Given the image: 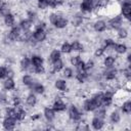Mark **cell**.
I'll list each match as a JSON object with an SVG mask.
<instances>
[{
  "label": "cell",
  "instance_id": "1",
  "mask_svg": "<svg viewBox=\"0 0 131 131\" xmlns=\"http://www.w3.org/2000/svg\"><path fill=\"white\" fill-rule=\"evenodd\" d=\"M33 37H34V39H35L36 41L41 42V41H44V40H45V38H46V34H45V32H44L43 29H39V28H37V30H36L35 33L33 34Z\"/></svg>",
  "mask_w": 131,
  "mask_h": 131
},
{
  "label": "cell",
  "instance_id": "2",
  "mask_svg": "<svg viewBox=\"0 0 131 131\" xmlns=\"http://www.w3.org/2000/svg\"><path fill=\"white\" fill-rule=\"evenodd\" d=\"M122 11H123V14L127 18L130 17V14H131V0H125V2L123 4V7H122Z\"/></svg>",
  "mask_w": 131,
  "mask_h": 131
},
{
  "label": "cell",
  "instance_id": "3",
  "mask_svg": "<svg viewBox=\"0 0 131 131\" xmlns=\"http://www.w3.org/2000/svg\"><path fill=\"white\" fill-rule=\"evenodd\" d=\"M3 126H4V128H5L6 130H11V129H13L14 126H15V119L10 118V117H7V118L4 120V122H3Z\"/></svg>",
  "mask_w": 131,
  "mask_h": 131
},
{
  "label": "cell",
  "instance_id": "4",
  "mask_svg": "<svg viewBox=\"0 0 131 131\" xmlns=\"http://www.w3.org/2000/svg\"><path fill=\"white\" fill-rule=\"evenodd\" d=\"M95 108H97V105H96V103L94 102L93 99H87L84 102V110L85 111L90 112V111H94Z\"/></svg>",
  "mask_w": 131,
  "mask_h": 131
},
{
  "label": "cell",
  "instance_id": "5",
  "mask_svg": "<svg viewBox=\"0 0 131 131\" xmlns=\"http://www.w3.org/2000/svg\"><path fill=\"white\" fill-rule=\"evenodd\" d=\"M69 115H70L71 119H73V120H79V119L81 118L80 113L78 112V110H77L74 105H72V106L70 107V110H69Z\"/></svg>",
  "mask_w": 131,
  "mask_h": 131
},
{
  "label": "cell",
  "instance_id": "6",
  "mask_svg": "<svg viewBox=\"0 0 131 131\" xmlns=\"http://www.w3.org/2000/svg\"><path fill=\"white\" fill-rule=\"evenodd\" d=\"M92 126L94 129L98 130V129H101L102 126H103V122H102V119L98 118V117H95L93 120H92Z\"/></svg>",
  "mask_w": 131,
  "mask_h": 131
},
{
  "label": "cell",
  "instance_id": "7",
  "mask_svg": "<svg viewBox=\"0 0 131 131\" xmlns=\"http://www.w3.org/2000/svg\"><path fill=\"white\" fill-rule=\"evenodd\" d=\"M67 25H68V20H67L66 18L61 17V16H59V17L57 18V20L55 21V24H54V26H55L56 28H58V29H62V28H64Z\"/></svg>",
  "mask_w": 131,
  "mask_h": 131
},
{
  "label": "cell",
  "instance_id": "8",
  "mask_svg": "<svg viewBox=\"0 0 131 131\" xmlns=\"http://www.w3.org/2000/svg\"><path fill=\"white\" fill-rule=\"evenodd\" d=\"M53 110L54 111H57V112H60V111H63L66 110V104L61 101V100H56L53 104Z\"/></svg>",
  "mask_w": 131,
  "mask_h": 131
},
{
  "label": "cell",
  "instance_id": "9",
  "mask_svg": "<svg viewBox=\"0 0 131 131\" xmlns=\"http://www.w3.org/2000/svg\"><path fill=\"white\" fill-rule=\"evenodd\" d=\"M44 115H45V118H46L48 121H51V120H53V118H54V110L49 108V107H46V108L44 110Z\"/></svg>",
  "mask_w": 131,
  "mask_h": 131
},
{
  "label": "cell",
  "instance_id": "10",
  "mask_svg": "<svg viewBox=\"0 0 131 131\" xmlns=\"http://www.w3.org/2000/svg\"><path fill=\"white\" fill-rule=\"evenodd\" d=\"M105 23L103 21V20H98V21H96L95 23V25H94V29H95V31H97V32H102V31H104L105 30Z\"/></svg>",
  "mask_w": 131,
  "mask_h": 131
},
{
  "label": "cell",
  "instance_id": "11",
  "mask_svg": "<svg viewBox=\"0 0 131 131\" xmlns=\"http://www.w3.org/2000/svg\"><path fill=\"white\" fill-rule=\"evenodd\" d=\"M19 35H20L19 29H18V28H13V29L10 31V33H9V38H10L11 40H16V39L19 37Z\"/></svg>",
  "mask_w": 131,
  "mask_h": 131
},
{
  "label": "cell",
  "instance_id": "12",
  "mask_svg": "<svg viewBox=\"0 0 131 131\" xmlns=\"http://www.w3.org/2000/svg\"><path fill=\"white\" fill-rule=\"evenodd\" d=\"M4 21H5V25H6V26L11 27V26L13 25V23H14V17H13V15L10 14V13H7V14L5 15V17H4Z\"/></svg>",
  "mask_w": 131,
  "mask_h": 131
},
{
  "label": "cell",
  "instance_id": "13",
  "mask_svg": "<svg viewBox=\"0 0 131 131\" xmlns=\"http://www.w3.org/2000/svg\"><path fill=\"white\" fill-rule=\"evenodd\" d=\"M110 25H111L112 28L118 29V28L120 27V25H121V17H120V16H117V17L111 19V20H110Z\"/></svg>",
  "mask_w": 131,
  "mask_h": 131
},
{
  "label": "cell",
  "instance_id": "14",
  "mask_svg": "<svg viewBox=\"0 0 131 131\" xmlns=\"http://www.w3.org/2000/svg\"><path fill=\"white\" fill-rule=\"evenodd\" d=\"M92 99L94 100V102L96 103V105H97V107H98V106H100V105L102 104V101H103V94H102V93H98V94L94 95V97H93Z\"/></svg>",
  "mask_w": 131,
  "mask_h": 131
},
{
  "label": "cell",
  "instance_id": "15",
  "mask_svg": "<svg viewBox=\"0 0 131 131\" xmlns=\"http://www.w3.org/2000/svg\"><path fill=\"white\" fill-rule=\"evenodd\" d=\"M55 87L58 89V90H61V91H64L66 88H67V84L63 80H57L55 82Z\"/></svg>",
  "mask_w": 131,
  "mask_h": 131
},
{
  "label": "cell",
  "instance_id": "16",
  "mask_svg": "<svg viewBox=\"0 0 131 131\" xmlns=\"http://www.w3.org/2000/svg\"><path fill=\"white\" fill-rule=\"evenodd\" d=\"M4 88L5 89H7V90H10V89H13L14 88V82H13V80L12 79H7V80H5V82H4Z\"/></svg>",
  "mask_w": 131,
  "mask_h": 131
},
{
  "label": "cell",
  "instance_id": "17",
  "mask_svg": "<svg viewBox=\"0 0 131 131\" xmlns=\"http://www.w3.org/2000/svg\"><path fill=\"white\" fill-rule=\"evenodd\" d=\"M31 26H32L31 19H26V20H23V21L20 23V28H21L23 30H25V31H28V30L31 28Z\"/></svg>",
  "mask_w": 131,
  "mask_h": 131
},
{
  "label": "cell",
  "instance_id": "18",
  "mask_svg": "<svg viewBox=\"0 0 131 131\" xmlns=\"http://www.w3.org/2000/svg\"><path fill=\"white\" fill-rule=\"evenodd\" d=\"M71 46H72V50H75V51H81V50H83V45L80 42H78V41H74L71 44Z\"/></svg>",
  "mask_w": 131,
  "mask_h": 131
},
{
  "label": "cell",
  "instance_id": "19",
  "mask_svg": "<svg viewBox=\"0 0 131 131\" xmlns=\"http://www.w3.org/2000/svg\"><path fill=\"white\" fill-rule=\"evenodd\" d=\"M116 73H117V71L114 70V69H112V70L106 71V72L104 73V76H105V78H106L107 80H112V79H114V78L116 77Z\"/></svg>",
  "mask_w": 131,
  "mask_h": 131
},
{
  "label": "cell",
  "instance_id": "20",
  "mask_svg": "<svg viewBox=\"0 0 131 131\" xmlns=\"http://www.w3.org/2000/svg\"><path fill=\"white\" fill-rule=\"evenodd\" d=\"M86 77H87V74H86L85 71H78L77 76H76V78H77V80L79 82H84V80L86 79Z\"/></svg>",
  "mask_w": 131,
  "mask_h": 131
},
{
  "label": "cell",
  "instance_id": "21",
  "mask_svg": "<svg viewBox=\"0 0 131 131\" xmlns=\"http://www.w3.org/2000/svg\"><path fill=\"white\" fill-rule=\"evenodd\" d=\"M32 63H33L34 67L42 66V63H43V59H42L40 56H33V57H32Z\"/></svg>",
  "mask_w": 131,
  "mask_h": 131
},
{
  "label": "cell",
  "instance_id": "22",
  "mask_svg": "<svg viewBox=\"0 0 131 131\" xmlns=\"http://www.w3.org/2000/svg\"><path fill=\"white\" fill-rule=\"evenodd\" d=\"M62 66H63V63H62V61L60 60V58L57 59V60H55V61H53V69H54V71H56V72L60 71V70L62 69Z\"/></svg>",
  "mask_w": 131,
  "mask_h": 131
},
{
  "label": "cell",
  "instance_id": "23",
  "mask_svg": "<svg viewBox=\"0 0 131 131\" xmlns=\"http://www.w3.org/2000/svg\"><path fill=\"white\" fill-rule=\"evenodd\" d=\"M59 58H60V52L59 51L54 50V51L51 52V54H50V60L52 62L55 61V60H57V59H59Z\"/></svg>",
  "mask_w": 131,
  "mask_h": 131
},
{
  "label": "cell",
  "instance_id": "24",
  "mask_svg": "<svg viewBox=\"0 0 131 131\" xmlns=\"http://www.w3.org/2000/svg\"><path fill=\"white\" fill-rule=\"evenodd\" d=\"M23 82H24V84L25 85H28V86H32L33 84H34V80H33V78L31 77V76H25L24 78H23Z\"/></svg>",
  "mask_w": 131,
  "mask_h": 131
},
{
  "label": "cell",
  "instance_id": "25",
  "mask_svg": "<svg viewBox=\"0 0 131 131\" xmlns=\"http://www.w3.org/2000/svg\"><path fill=\"white\" fill-rule=\"evenodd\" d=\"M27 103L30 105V106H34L35 103H36V96L34 94H30L27 98Z\"/></svg>",
  "mask_w": 131,
  "mask_h": 131
},
{
  "label": "cell",
  "instance_id": "26",
  "mask_svg": "<svg viewBox=\"0 0 131 131\" xmlns=\"http://www.w3.org/2000/svg\"><path fill=\"white\" fill-rule=\"evenodd\" d=\"M114 48L116 49V51L118 53H124V52H126V49H127L126 46L123 45V44H116Z\"/></svg>",
  "mask_w": 131,
  "mask_h": 131
},
{
  "label": "cell",
  "instance_id": "27",
  "mask_svg": "<svg viewBox=\"0 0 131 131\" xmlns=\"http://www.w3.org/2000/svg\"><path fill=\"white\" fill-rule=\"evenodd\" d=\"M61 51L64 52V53H69V52H71V51H72V46H71V44L68 43V42L63 43L62 46H61Z\"/></svg>",
  "mask_w": 131,
  "mask_h": 131
},
{
  "label": "cell",
  "instance_id": "28",
  "mask_svg": "<svg viewBox=\"0 0 131 131\" xmlns=\"http://www.w3.org/2000/svg\"><path fill=\"white\" fill-rule=\"evenodd\" d=\"M29 66H30V59L27 58V57L23 58L21 61H20V67H21V69H23V70H27V69L29 68Z\"/></svg>",
  "mask_w": 131,
  "mask_h": 131
},
{
  "label": "cell",
  "instance_id": "29",
  "mask_svg": "<svg viewBox=\"0 0 131 131\" xmlns=\"http://www.w3.org/2000/svg\"><path fill=\"white\" fill-rule=\"evenodd\" d=\"M114 62H115V58H114L113 56H107V57L104 59V64H105V67L111 68V67L114 64Z\"/></svg>",
  "mask_w": 131,
  "mask_h": 131
},
{
  "label": "cell",
  "instance_id": "30",
  "mask_svg": "<svg viewBox=\"0 0 131 131\" xmlns=\"http://www.w3.org/2000/svg\"><path fill=\"white\" fill-rule=\"evenodd\" d=\"M25 117H26V112H25L24 110L19 108V110L16 111V117H15V119H17V120H23V119H25Z\"/></svg>",
  "mask_w": 131,
  "mask_h": 131
},
{
  "label": "cell",
  "instance_id": "31",
  "mask_svg": "<svg viewBox=\"0 0 131 131\" xmlns=\"http://www.w3.org/2000/svg\"><path fill=\"white\" fill-rule=\"evenodd\" d=\"M32 87L34 88V90L37 93H43L44 92V87L41 84H35V85H32Z\"/></svg>",
  "mask_w": 131,
  "mask_h": 131
},
{
  "label": "cell",
  "instance_id": "32",
  "mask_svg": "<svg viewBox=\"0 0 131 131\" xmlns=\"http://www.w3.org/2000/svg\"><path fill=\"white\" fill-rule=\"evenodd\" d=\"M122 110L124 113H130L131 112V102L130 101H126L123 106H122Z\"/></svg>",
  "mask_w": 131,
  "mask_h": 131
},
{
  "label": "cell",
  "instance_id": "33",
  "mask_svg": "<svg viewBox=\"0 0 131 131\" xmlns=\"http://www.w3.org/2000/svg\"><path fill=\"white\" fill-rule=\"evenodd\" d=\"M38 6L41 9H45L47 6H49V2H48V0H39L38 1Z\"/></svg>",
  "mask_w": 131,
  "mask_h": 131
},
{
  "label": "cell",
  "instance_id": "34",
  "mask_svg": "<svg viewBox=\"0 0 131 131\" xmlns=\"http://www.w3.org/2000/svg\"><path fill=\"white\" fill-rule=\"evenodd\" d=\"M48 2H49V6L56 7V6L60 5V4H62L63 0H48Z\"/></svg>",
  "mask_w": 131,
  "mask_h": 131
},
{
  "label": "cell",
  "instance_id": "35",
  "mask_svg": "<svg viewBox=\"0 0 131 131\" xmlns=\"http://www.w3.org/2000/svg\"><path fill=\"white\" fill-rule=\"evenodd\" d=\"M111 120L114 122V123H118L120 121V115L117 113V112H114L111 116Z\"/></svg>",
  "mask_w": 131,
  "mask_h": 131
},
{
  "label": "cell",
  "instance_id": "36",
  "mask_svg": "<svg viewBox=\"0 0 131 131\" xmlns=\"http://www.w3.org/2000/svg\"><path fill=\"white\" fill-rule=\"evenodd\" d=\"M115 42L113 41V40H111V39H107V40H105V42H104V46L107 48V47H115Z\"/></svg>",
  "mask_w": 131,
  "mask_h": 131
},
{
  "label": "cell",
  "instance_id": "37",
  "mask_svg": "<svg viewBox=\"0 0 131 131\" xmlns=\"http://www.w3.org/2000/svg\"><path fill=\"white\" fill-rule=\"evenodd\" d=\"M7 117H10V118L15 119V117H16V111L15 110H7Z\"/></svg>",
  "mask_w": 131,
  "mask_h": 131
},
{
  "label": "cell",
  "instance_id": "38",
  "mask_svg": "<svg viewBox=\"0 0 131 131\" xmlns=\"http://www.w3.org/2000/svg\"><path fill=\"white\" fill-rule=\"evenodd\" d=\"M63 75H64V77H67V78H71V77L73 76V72H72L71 69L67 68V69L64 70V72H63Z\"/></svg>",
  "mask_w": 131,
  "mask_h": 131
},
{
  "label": "cell",
  "instance_id": "39",
  "mask_svg": "<svg viewBox=\"0 0 131 131\" xmlns=\"http://www.w3.org/2000/svg\"><path fill=\"white\" fill-rule=\"evenodd\" d=\"M82 23V18L80 17V16H75V18L73 19V25H75V26H79L80 24Z\"/></svg>",
  "mask_w": 131,
  "mask_h": 131
},
{
  "label": "cell",
  "instance_id": "40",
  "mask_svg": "<svg viewBox=\"0 0 131 131\" xmlns=\"http://www.w3.org/2000/svg\"><path fill=\"white\" fill-rule=\"evenodd\" d=\"M119 37L120 38H126L127 37V31L125 29H120L119 30Z\"/></svg>",
  "mask_w": 131,
  "mask_h": 131
},
{
  "label": "cell",
  "instance_id": "41",
  "mask_svg": "<svg viewBox=\"0 0 131 131\" xmlns=\"http://www.w3.org/2000/svg\"><path fill=\"white\" fill-rule=\"evenodd\" d=\"M104 114H105L104 110H102V108H99V106H98V112L96 113V117H98V118L102 119V118L104 117Z\"/></svg>",
  "mask_w": 131,
  "mask_h": 131
},
{
  "label": "cell",
  "instance_id": "42",
  "mask_svg": "<svg viewBox=\"0 0 131 131\" xmlns=\"http://www.w3.org/2000/svg\"><path fill=\"white\" fill-rule=\"evenodd\" d=\"M59 17V15H57V14H54V13H52L51 15H50V23L51 24H55V21L57 20V18Z\"/></svg>",
  "mask_w": 131,
  "mask_h": 131
},
{
  "label": "cell",
  "instance_id": "43",
  "mask_svg": "<svg viewBox=\"0 0 131 131\" xmlns=\"http://www.w3.org/2000/svg\"><path fill=\"white\" fill-rule=\"evenodd\" d=\"M80 60H81L80 56H73V57H72V59H71V62H72L74 66H76Z\"/></svg>",
  "mask_w": 131,
  "mask_h": 131
},
{
  "label": "cell",
  "instance_id": "44",
  "mask_svg": "<svg viewBox=\"0 0 131 131\" xmlns=\"http://www.w3.org/2000/svg\"><path fill=\"white\" fill-rule=\"evenodd\" d=\"M7 75V70L5 68H0V79L4 78Z\"/></svg>",
  "mask_w": 131,
  "mask_h": 131
},
{
  "label": "cell",
  "instance_id": "45",
  "mask_svg": "<svg viewBox=\"0 0 131 131\" xmlns=\"http://www.w3.org/2000/svg\"><path fill=\"white\" fill-rule=\"evenodd\" d=\"M35 72L38 74H42V73H44V68L42 66H37V67H35Z\"/></svg>",
  "mask_w": 131,
  "mask_h": 131
},
{
  "label": "cell",
  "instance_id": "46",
  "mask_svg": "<svg viewBox=\"0 0 131 131\" xmlns=\"http://www.w3.org/2000/svg\"><path fill=\"white\" fill-rule=\"evenodd\" d=\"M93 67V61L92 60H89L87 63H85V70H89Z\"/></svg>",
  "mask_w": 131,
  "mask_h": 131
},
{
  "label": "cell",
  "instance_id": "47",
  "mask_svg": "<svg viewBox=\"0 0 131 131\" xmlns=\"http://www.w3.org/2000/svg\"><path fill=\"white\" fill-rule=\"evenodd\" d=\"M102 53H103V49H102V48H99V49H97V50L95 51V55H96V56H100Z\"/></svg>",
  "mask_w": 131,
  "mask_h": 131
},
{
  "label": "cell",
  "instance_id": "48",
  "mask_svg": "<svg viewBox=\"0 0 131 131\" xmlns=\"http://www.w3.org/2000/svg\"><path fill=\"white\" fill-rule=\"evenodd\" d=\"M124 73H125V75H126L127 78H130V69H129V68H128L127 70H125Z\"/></svg>",
  "mask_w": 131,
  "mask_h": 131
}]
</instances>
